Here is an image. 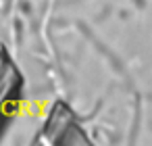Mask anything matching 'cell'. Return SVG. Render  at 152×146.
I'll use <instances>...</instances> for the list:
<instances>
[{
  "instance_id": "cell-1",
  "label": "cell",
  "mask_w": 152,
  "mask_h": 146,
  "mask_svg": "<svg viewBox=\"0 0 152 146\" xmlns=\"http://www.w3.org/2000/svg\"><path fill=\"white\" fill-rule=\"evenodd\" d=\"M23 96V73L19 71L7 48L0 46V138L17 115L19 100Z\"/></svg>"
}]
</instances>
